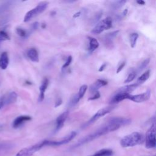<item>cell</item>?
Here are the masks:
<instances>
[{
	"label": "cell",
	"mask_w": 156,
	"mask_h": 156,
	"mask_svg": "<svg viewBox=\"0 0 156 156\" xmlns=\"http://www.w3.org/2000/svg\"><path fill=\"white\" fill-rule=\"evenodd\" d=\"M131 120L127 118L123 117H114L110 119L105 124L100 127L93 133L85 136L79 140L73 146V148H76L87 143H89L102 135H104L109 132L115 131L122 126L129 124Z\"/></svg>",
	"instance_id": "6da1fadb"
},
{
	"label": "cell",
	"mask_w": 156,
	"mask_h": 156,
	"mask_svg": "<svg viewBox=\"0 0 156 156\" xmlns=\"http://www.w3.org/2000/svg\"><path fill=\"white\" fill-rule=\"evenodd\" d=\"M144 138L142 133L134 132L124 136L120 140V144L122 147H133L144 142Z\"/></svg>",
	"instance_id": "7a4b0ae2"
},
{
	"label": "cell",
	"mask_w": 156,
	"mask_h": 156,
	"mask_svg": "<svg viewBox=\"0 0 156 156\" xmlns=\"http://www.w3.org/2000/svg\"><path fill=\"white\" fill-rule=\"evenodd\" d=\"M48 141L47 140H44L34 145L23 148L18 152L15 156H30L40 150L43 147L48 146Z\"/></svg>",
	"instance_id": "3957f363"
},
{
	"label": "cell",
	"mask_w": 156,
	"mask_h": 156,
	"mask_svg": "<svg viewBox=\"0 0 156 156\" xmlns=\"http://www.w3.org/2000/svg\"><path fill=\"white\" fill-rule=\"evenodd\" d=\"M48 3L46 1H43L40 2L35 8L31 9L26 13L24 17V21L28 22L33 18L35 17L38 15L42 13L47 8Z\"/></svg>",
	"instance_id": "277c9868"
},
{
	"label": "cell",
	"mask_w": 156,
	"mask_h": 156,
	"mask_svg": "<svg viewBox=\"0 0 156 156\" xmlns=\"http://www.w3.org/2000/svg\"><path fill=\"white\" fill-rule=\"evenodd\" d=\"M112 26V20L110 17H107L99 21L92 29L91 33L93 34H99L103 31L110 29Z\"/></svg>",
	"instance_id": "5b68a950"
},
{
	"label": "cell",
	"mask_w": 156,
	"mask_h": 156,
	"mask_svg": "<svg viewBox=\"0 0 156 156\" xmlns=\"http://www.w3.org/2000/svg\"><path fill=\"white\" fill-rule=\"evenodd\" d=\"M155 124L154 122L147 130L146 135V147L147 149L155 148Z\"/></svg>",
	"instance_id": "8992f818"
},
{
	"label": "cell",
	"mask_w": 156,
	"mask_h": 156,
	"mask_svg": "<svg viewBox=\"0 0 156 156\" xmlns=\"http://www.w3.org/2000/svg\"><path fill=\"white\" fill-rule=\"evenodd\" d=\"M115 106H108V107H105L103 108L100 109L98 110L87 122H86L83 126L82 127H87L92 123L94 122L96 120L99 119L101 117L105 115L106 114L110 113L112 110H113L115 108Z\"/></svg>",
	"instance_id": "52a82bcc"
},
{
	"label": "cell",
	"mask_w": 156,
	"mask_h": 156,
	"mask_svg": "<svg viewBox=\"0 0 156 156\" xmlns=\"http://www.w3.org/2000/svg\"><path fill=\"white\" fill-rule=\"evenodd\" d=\"M76 135V132L74 131L71 132L68 135L63 137V138L58 140V141H51L48 140V146H61L65 144H66L71 141Z\"/></svg>",
	"instance_id": "ba28073f"
},
{
	"label": "cell",
	"mask_w": 156,
	"mask_h": 156,
	"mask_svg": "<svg viewBox=\"0 0 156 156\" xmlns=\"http://www.w3.org/2000/svg\"><path fill=\"white\" fill-rule=\"evenodd\" d=\"M151 96V91L149 90H147L146 91L144 92L142 94H135V95H131L128 98V99L133 101L137 103H140L143 102L144 101H147Z\"/></svg>",
	"instance_id": "9c48e42d"
},
{
	"label": "cell",
	"mask_w": 156,
	"mask_h": 156,
	"mask_svg": "<svg viewBox=\"0 0 156 156\" xmlns=\"http://www.w3.org/2000/svg\"><path fill=\"white\" fill-rule=\"evenodd\" d=\"M130 94L129 93H125L116 91L113 94V96L111 98L110 103L113 104L115 103H118L124 99H128V98L130 96Z\"/></svg>",
	"instance_id": "30bf717a"
},
{
	"label": "cell",
	"mask_w": 156,
	"mask_h": 156,
	"mask_svg": "<svg viewBox=\"0 0 156 156\" xmlns=\"http://www.w3.org/2000/svg\"><path fill=\"white\" fill-rule=\"evenodd\" d=\"M31 119V117L27 115H21L16 117L12 123V126L13 128L16 129L21 126L24 122L30 121Z\"/></svg>",
	"instance_id": "8fae6325"
},
{
	"label": "cell",
	"mask_w": 156,
	"mask_h": 156,
	"mask_svg": "<svg viewBox=\"0 0 156 156\" xmlns=\"http://www.w3.org/2000/svg\"><path fill=\"white\" fill-rule=\"evenodd\" d=\"M69 112L68 111H65V112L62 113L56 119V126H55V130H59L64 125V123L68 116Z\"/></svg>",
	"instance_id": "7c38bea8"
},
{
	"label": "cell",
	"mask_w": 156,
	"mask_h": 156,
	"mask_svg": "<svg viewBox=\"0 0 156 156\" xmlns=\"http://www.w3.org/2000/svg\"><path fill=\"white\" fill-rule=\"evenodd\" d=\"M107 84V82L102 79H98L90 87V91L91 93H94L96 91H98V90L101 87H104Z\"/></svg>",
	"instance_id": "4fadbf2b"
},
{
	"label": "cell",
	"mask_w": 156,
	"mask_h": 156,
	"mask_svg": "<svg viewBox=\"0 0 156 156\" xmlns=\"http://www.w3.org/2000/svg\"><path fill=\"white\" fill-rule=\"evenodd\" d=\"M18 95L15 91H12L7 94L5 96H3L4 98V105H9L15 102L17 100Z\"/></svg>",
	"instance_id": "5bb4252c"
},
{
	"label": "cell",
	"mask_w": 156,
	"mask_h": 156,
	"mask_svg": "<svg viewBox=\"0 0 156 156\" xmlns=\"http://www.w3.org/2000/svg\"><path fill=\"white\" fill-rule=\"evenodd\" d=\"M9 63V58L8 53L5 51L1 53L0 55V68L1 69H5Z\"/></svg>",
	"instance_id": "9a60e30c"
},
{
	"label": "cell",
	"mask_w": 156,
	"mask_h": 156,
	"mask_svg": "<svg viewBox=\"0 0 156 156\" xmlns=\"http://www.w3.org/2000/svg\"><path fill=\"white\" fill-rule=\"evenodd\" d=\"M48 84H49V80L47 78H45L43 80V82L41 83V85L40 87V93L39 98H38L39 102H41L44 99V93H45L46 90L47 89Z\"/></svg>",
	"instance_id": "2e32d148"
},
{
	"label": "cell",
	"mask_w": 156,
	"mask_h": 156,
	"mask_svg": "<svg viewBox=\"0 0 156 156\" xmlns=\"http://www.w3.org/2000/svg\"><path fill=\"white\" fill-rule=\"evenodd\" d=\"M138 86H139V85L137 84L135 82V83H133V84L127 85L120 87L116 91H119V92H122V93H125L130 94L131 92H132L133 90H135Z\"/></svg>",
	"instance_id": "e0dca14e"
},
{
	"label": "cell",
	"mask_w": 156,
	"mask_h": 156,
	"mask_svg": "<svg viewBox=\"0 0 156 156\" xmlns=\"http://www.w3.org/2000/svg\"><path fill=\"white\" fill-rule=\"evenodd\" d=\"M27 55L28 58L34 62H38L39 56L38 51L35 48H30L27 52Z\"/></svg>",
	"instance_id": "ac0fdd59"
},
{
	"label": "cell",
	"mask_w": 156,
	"mask_h": 156,
	"mask_svg": "<svg viewBox=\"0 0 156 156\" xmlns=\"http://www.w3.org/2000/svg\"><path fill=\"white\" fill-rule=\"evenodd\" d=\"M113 155V151L110 149H102L94 154L89 156H112Z\"/></svg>",
	"instance_id": "d6986e66"
},
{
	"label": "cell",
	"mask_w": 156,
	"mask_h": 156,
	"mask_svg": "<svg viewBox=\"0 0 156 156\" xmlns=\"http://www.w3.org/2000/svg\"><path fill=\"white\" fill-rule=\"evenodd\" d=\"M88 40H89V51L90 52H93L94 50H96L99 47V43L98 40L93 37H88Z\"/></svg>",
	"instance_id": "ffe728a7"
},
{
	"label": "cell",
	"mask_w": 156,
	"mask_h": 156,
	"mask_svg": "<svg viewBox=\"0 0 156 156\" xmlns=\"http://www.w3.org/2000/svg\"><path fill=\"white\" fill-rule=\"evenodd\" d=\"M149 62H150V58H146L144 60H143V61L140 63V65L138 66V67L136 68V70H134V71H135L136 75H137L138 73L142 72V71L146 68V66L148 65Z\"/></svg>",
	"instance_id": "44dd1931"
},
{
	"label": "cell",
	"mask_w": 156,
	"mask_h": 156,
	"mask_svg": "<svg viewBox=\"0 0 156 156\" xmlns=\"http://www.w3.org/2000/svg\"><path fill=\"white\" fill-rule=\"evenodd\" d=\"M149 76H150V71L147 70L138 77L136 83L137 84H138L139 85L142 84L143 83H144L146 80H147L148 79V78L149 77Z\"/></svg>",
	"instance_id": "7402d4cb"
},
{
	"label": "cell",
	"mask_w": 156,
	"mask_h": 156,
	"mask_svg": "<svg viewBox=\"0 0 156 156\" xmlns=\"http://www.w3.org/2000/svg\"><path fill=\"white\" fill-rule=\"evenodd\" d=\"M138 38V34L136 32L131 34L130 36V46L133 48L135 46L137 39Z\"/></svg>",
	"instance_id": "603a6c76"
},
{
	"label": "cell",
	"mask_w": 156,
	"mask_h": 156,
	"mask_svg": "<svg viewBox=\"0 0 156 156\" xmlns=\"http://www.w3.org/2000/svg\"><path fill=\"white\" fill-rule=\"evenodd\" d=\"M118 32H119V30H115V31H113L112 32L107 34L105 36V40L107 41V42H110L111 43L113 38H115V37L118 34Z\"/></svg>",
	"instance_id": "cb8c5ba5"
},
{
	"label": "cell",
	"mask_w": 156,
	"mask_h": 156,
	"mask_svg": "<svg viewBox=\"0 0 156 156\" xmlns=\"http://www.w3.org/2000/svg\"><path fill=\"white\" fill-rule=\"evenodd\" d=\"M126 1H116L112 2V7L114 9H118L123 6V5L126 3Z\"/></svg>",
	"instance_id": "d4e9b609"
},
{
	"label": "cell",
	"mask_w": 156,
	"mask_h": 156,
	"mask_svg": "<svg viewBox=\"0 0 156 156\" xmlns=\"http://www.w3.org/2000/svg\"><path fill=\"white\" fill-rule=\"evenodd\" d=\"M79 100H80V98H79V97L78 94L77 93V94H74V95L71 98V100H70V101H69V105H70L71 107L74 106L75 105H76V104L79 102Z\"/></svg>",
	"instance_id": "484cf974"
},
{
	"label": "cell",
	"mask_w": 156,
	"mask_h": 156,
	"mask_svg": "<svg viewBox=\"0 0 156 156\" xmlns=\"http://www.w3.org/2000/svg\"><path fill=\"white\" fill-rule=\"evenodd\" d=\"M10 40V37L8 34L4 30H0V42Z\"/></svg>",
	"instance_id": "4316f807"
},
{
	"label": "cell",
	"mask_w": 156,
	"mask_h": 156,
	"mask_svg": "<svg viewBox=\"0 0 156 156\" xmlns=\"http://www.w3.org/2000/svg\"><path fill=\"white\" fill-rule=\"evenodd\" d=\"M87 88H88V87H87V85H83L80 87L79 92L77 93L80 99L83 97V96H84V94H85V92L87 90Z\"/></svg>",
	"instance_id": "83f0119b"
},
{
	"label": "cell",
	"mask_w": 156,
	"mask_h": 156,
	"mask_svg": "<svg viewBox=\"0 0 156 156\" xmlns=\"http://www.w3.org/2000/svg\"><path fill=\"white\" fill-rule=\"evenodd\" d=\"M136 76V74L135 71L134 70L132 71V72H130V73L129 74L127 77L126 79L124 80V83H129V82H132V81L135 78Z\"/></svg>",
	"instance_id": "f1b7e54d"
},
{
	"label": "cell",
	"mask_w": 156,
	"mask_h": 156,
	"mask_svg": "<svg viewBox=\"0 0 156 156\" xmlns=\"http://www.w3.org/2000/svg\"><path fill=\"white\" fill-rule=\"evenodd\" d=\"M16 31L17 34L21 37H26L27 35L26 31L21 27H17L16 29Z\"/></svg>",
	"instance_id": "f546056e"
},
{
	"label": "cell",
	"mask_w": 156,
	"mask_h": 156,
	"mask_svg": "<svg viewBox=\"0 0 156 156\" xmlns=\"http://www.w3.org/2000/svg\"><path fill=\"white\" fill-rule=\"evenodd\" d=\"M71 61H72V57H71V56H69V57L67 58V59H66V62H65V63L63 64V65L62 66V69H65L66 68H67V67L70 65Z\"/></svg>",
	"instance_id": "4dcf8cb0"
},
{
	"label": "cell",
	"mask_w": 156,
	"mask_h": 156,
	"mask_svg": "<svg viewBox=\"0 0 156 156\" xmlns=\"http://www.w3.org/2000/svg\"><path fill=\"white\" fill-rule=\"evenodd\" d=\"M99 98H100V93H99V91H96L95 93H94L93 96L90 98L88 100H95V99H99Z\"/></svg>",
	"instance_id": "1f68e13d"
},
{
	"label": "cell",
	"mask_w": 156,
	"mask_h": 156,
	"mask_svg": "<svg viewBox=\"0 0 156 156\" xmlns=\"http://www.w3.org/2000/svg\"><path fill=\"white\" fill-rule=\"evenodd\" d=\"M125 65H126V61H124V62H122V63H121L119 64V66L117 68V69H116V73H117V74L119 73L123 69V68L124 67Z\"/></svg>",
	"instance_id": "d6a6232c"
},
{
	"label": "cell",
	"mask_w": 156,
	"mask_h": 156,
	"mask_svg": "<svg viewBox=\"0 0 156 156\" xmlns=\"http://www.w3.org/2000/svg\"><path fill=\"white\" fill-rule=\"evenodd\" d=\"M62 103V100L61 98H58L57 99V101H55V107H58L60 106Z\"/></svg>",
	"instance_id": "836d02e7"
},
{
	"label": "cell",
	"mask_w": 156,
	"mask_h": 156,
	"mask_svg": "<svg viewBox=\"0 0 156 156\" xmlns=\"http://www.w3.org/2000/svg\"><path fill=\"white\" fill-rule=\"evenodd\" d=\"M106 67V64L105 63H104V64H102L101 66V67L99 68V72H102V71H104V69H105V68Z\"/></svg>",
	"instance_id": "e575fe53"
},
{
	"label": "cell",
	"mask_w": 156,
	"mask_h": 156,
	"mask_svg": "<svg viewBox=\"0 0 156 156\" xmlns=\"http://www.w3.org/2000/svg\"><path fill=\"white\" fill-rule=\"evenodd\" d=\"M3 106H4V98L3 97H1L0 98V110L2 108Z\"/></svg>",
	"instance_id": "d590c367"
},
{
	"label": "cell",
	"mask_w": 156,
	"mask_h": 156,
	"mask_svg": "<svg viewBox=\"0 0 156 156\" xmlns=\"http://www.w3.org/2000/svg\"><path fill=\"white\" fill-rule=\"evenodd\" d=\"M136 3L138 4L139 5H144L145 4V2L143 0H138L136 1Z\"/></svg>",
	"instance_id": "8d00e7d4"
},
{
	"label": "cell",
	"mask_w": 156,
	"mask_h": 156,
	"mask_svg": "<svg viewBox=\"0 0 156 156\" xmlns=\"http://www.w3.org/2000/svg\"><path fill=\"white\" fill-rule=\"evenodd\" d=\"M80 12H77V13H76L73 15V18H77V16H80Z\"/></svg>",
	"instance_id": "74e56055"
},
{
	"label": "cell",
	"mask_w": 156,
	"mask_h": 156,
	"mask_svg": "<svg viewBox=\"0 0 156 156\" xmlns=\"http://www.w3.org/2000/svg\"><path fill=\"white\" fill-rule=\"evenodd\" d=\"M38 23H34V24H33L34 29H36L38 27Z\"/></svg>",
	"instance_id": "f35d334b"
},
{
	"label": "cell",
	"mask_w": 156,
	"mask_h": 156,
	"mask_svg": "<svg viewBox=\"0 0 156 156\" xmlns=\"http://www.w3.org/2000/svg\"><path fill=\"white\" fill-rule=\"evenodd\" d=\"M2 126H0V130H1V129H2Z\"/></svg>",
	"instance_id": "ab89813d"
}]
</instances>
